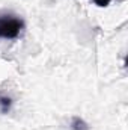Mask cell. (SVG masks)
Returning <instances> with one entry per match:
<instances>
[{
	"label": "cell",
	"mask_w": 128,
	"mask_h": 130,
	"mask_svg": "<svg viewBox=\"0 0 128 130\" xmlns=\"http://www.w3.org/2000/svg\"><path fill=\"white\" fill-rule=\"evenodd\" d=\"M24 29V21L12 12H0V38L15 39Z\"/></svg>",
	"instance_id": "cell-1"
},
{
	"label": "cell",
	"mask_w": 128,
	"mask_h": 130,
	"mask_svg": "<svg viewBox=\"0 0 128 130\" xmlns=\"http://www.w3.org/2000/svg\"><path fill=\"white\" fill-rule=\"evenodd\" d=\"M95 5L98 6H101V8H104V6H109L110 3H112V0H92Z\"/></svg>",
	"instance_id": "cell-2"
}]
</instances>
